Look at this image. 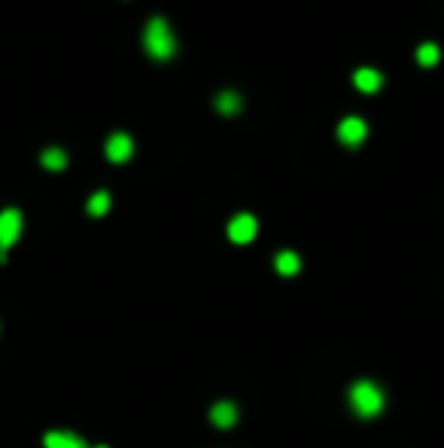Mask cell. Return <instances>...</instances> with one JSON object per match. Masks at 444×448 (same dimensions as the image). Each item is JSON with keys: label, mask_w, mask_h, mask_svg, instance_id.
Segmentation results:
<instances>
[{"label": "cell", "mask_w": 444, "mask_h": 448, "mask_svg": "<svg viewBox=\"0 0 444 448\" xmlns=\"http://www.w3.org/2000/svg\"><path fill=\"white\" fill-rule=\"evenodd\" d=\"M347 399H350V409H353V415L363 418V421L377 418V415L384 411V406H386V397H384L381 384H374V381H368V378H359V381L350 384Z\"/></svg>", "instance_id": "1"}, {"label": "cell", "mask_w": 444, "mask_h": 448, "mask_svg": "<svg viewBox=\"0 0 444 448\" xmlns=\"http://www.w3.org/2000/svg\"><path fill=\"white\" fill-rule=\"evenodd\" d=\"M143 43H146V52H150L152 58H171L174 49H177V43H174V34H171L168 22H164V18H159V15H155L150 25H146Z\"/></svg>", "instance_id": "2"}, {"label": "cell", "mask_w": 444, "mask_h": 448, "mask_svg": "<svg viewBox=\"0 0 444 448\" xmlns=\"http://www.w3.org/2000/svg\"><path fill=\"white\" fill-rule=\"evenodd\" d=\"M22 235V214L15 207L0 210V262H6V250L18 241Z\"/></svg>", "instance_id": "3"}, {"label": "cell", "mask_w": 444, "mask_h": 448, "mask_svg": "<svg viewBox=\"0 0 444 448\" xmlns=\"http://www.w3.org/2000/svg\"><path fill=\"white\" fill-rule=\"evenodd\" d=\"M256 232H259V223H256L253 214H237L228 223V238L235 244H249L256 238Z\"/></svg>", "instance_id": "4"}, {"label": "cell", "mask_w": 444, "mask_h": 448, "mask_svg": "<svg viewBox=\"0 0 444 448\" xmlns=\"http://www.w3.org/2000/svg\"><path fill=\"white\" fill-rule=\"evenodd\" d=\"M365 134H368V125L359 116H347L344 122L338 125V137H341V143H347V146H359L365 141Z\"/></svg>", "instance_id": "5"}, {"label": "cell", "mask_w": 444, "mask_h": 448, "mask_svg": "<svg viewBox=\"0 0 444 448\" xmlns=\"http://www.w3.org/2000/svg\"><path fill=\"white\" fill-rule=\"evenodd\" d=\"M210 421H214V427L219 430H228L237 424V406L231 399H219L210 406Z\"/></svg>", "instance_id": "6"}, {"label": "cell", "mask_w": 444, "mask_h": 448, "mask_svg": "<svg viewBox=\"0 0 444 448\" xmlns=\"http://www.w3.org/2000/svg\"><path fill=\"white\" fill-rule=\"evenodd\" d=\"M131 153H134V141L122 132L107 141V159L110 162H125V159H131Z\"/></svg>", "instance_id": "7"}, {"label": "cell", "mask_w": 444, "mask_h": 448, "mask_svg": "<svg viewBox=\"0 0 444 448\" xmlns=\"http://www.w3.org/2000/svg\"><path fill=\"white\" fill-rule=\"evenodd\" d=\"M43 445L46 448H89L77 433H67V430H49L43 436Z\"/></svg>", "instance_id": "8"}, {"label": "cell", "mask_w": 444, "mask_h": 448, "mask_svg": "<svg viewBox=\"0 0 444 448\" xmlns=\"http://www.w3.org/2000/svg\"><path fill=\"white\" fill-rule=\"evenodd\" d=\"M353 82H356L359 91H365V95H374V91L384 86V77H381V73H377L374 68H359V70L353 73Z\"/></svg>", "instance_id": "9"}, {"label": "cell", "mask_w": 444, "mask_h": 448, "mask_svg": "<svg viewBox=\"0 0 444 448\" xmlns=\"http://www.w3.org/2000/svg\"><path fill=\"white\" fill-rule=\"evenodd\" d=\"M274 269H277V274H283V278L299 274V269H301L299 253H295V250H280V253L274 256Z\"/></svg>", "instance_id": "10"}, {"label": "cell", "mask_w": 444, "mask_h": 448, "mask_svg": "<svg viewBox=\"0 0 444 448\" xmlns=\"http://www.w3.org/2000/svg\"><path fill=\"white\" fill-rule=\"evenodd\" d=\"M216 107H219L226 116H235L237 110H240V98H237V91H222V95L216 98Z\"/></svg>", "instance_id": "11"}, {"label": "cell", "mask_w": 444, "mask_h": 448, "mask_svg": "<svg viewBox=\"0 0 444 448\" xmlns=\"http://www.w3.org/2000/svg\"><path fill=\"white\" fill-rule=\"evenodd\" d=\"M438 46L436 43H423L420 46V49H417V61L423 64V68H436V64H438Z\"/></svg>", "instance_id": "12"}, {"label": "cell", "mask_w": 444, "mask_h": 448, "mask_svg": "<svg viewBox=\"0 0 444 448\" xmlns=\"http://www.w3.org/2000/svg\"><path fill=\"white\" fill-rule=\"evenodd\" d=\"M110 210V192H95V196L89 198V214L91 217H104Z\"/></svg>", "instance_id": "13"}, {"label": "cell", "mask_w": 444, "mask_h": 448, "mask_svg": "<svg viewBox=\"0 0 444 448\" xmlns=\"http://www.w3.org/2000/svg\"><path fill=\"white\" fill-rule=\"evenodd\" d=\"M40 162H43L49 171H61L64 165H67V155H64V150H46V153L40 155Z\"/></svg>", "instance_id": "14"}, {"label": "cell", "mask_w": 444, "mask_h": 448, "mask_svg": "<svg viewBox=\"0 0 444 448\" xmlns=\"http://www.w3.org/2000/svg\"><path fill=\"white\" fill-rule=\"evenodd\" d=\"M98 448H107V445H98Z\"/></svg>", "instance_id": "15"}]
</instances>
